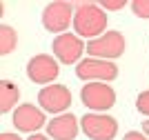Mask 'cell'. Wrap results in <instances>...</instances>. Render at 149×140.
<instances>
[{"instance_id": "obj_6", "label": "cell", "mask_w": 149, "mask_h": 140, "mask_svg": "<svg viewBox=\"0 0 149 140\" xmlns=\"http://www.w3.org/2000/svg\"><path fill=\"white\" fill-rule=\"evenodd\" d=\"M76 76L85 82H111L118 78V67L111 60L85 58L76 65Z\"/></svg>"}, {"instance_id": "obj_10", "label": "cell", "mask_w": 149, "mask_h": 140, "mask_svg": "<svg viewBox=\"0 0 149 140\" xmlns=\"http://www.w3.org/2000/svg\"><path fill=\"white\" fill-rule=\"evenodd\" d=\"M11 122L18 131H25V134H38V129L47 125V114H45L38 104H18L16 111L11 116Z\"/></svg>"}, {"instance_id": "obj_19", "label": "cell", "mask_w": 149, "mask_h": 140, "mask_svg": "<svg viewBox=\"0 0 149 140\" xmlns=\"http://www.w3.org/2000/svg\"><path fill=\"white\" fill-rule=\"evenodd\" d=\"M27 140H51L49 136H42V134H33V136H29Z\"/></svg>"}, {"instance_id": "obj_9", "label": "cell", "mask_w": 149, "mask_h": 140, "mask_svg": "<svg viewBox=\"0 0 149 140\" xmlns=\"http://www.w3.org/2000/svg\"><path fill=\"white\" fill-rule=\"evenodd\" d=\"M51 49H54V56H56L58 62L74 65V62H80V56L87 51V45L76 33H60V36L54 38Z\"/></svg>"}, {"instance_id": "obj_8", "label": "cell", "mask_w": 149, "mask_h": 140, "mask_svg": "<svg viewBox=\"0 0 149 140\" xmlns=\"http://www.w3.org/2000/svg\"><path fill=\"white\" fill-rule=\"evenodd\" d=\"M38 104L45 114H54V116L67 114V109L71 107V91L65 85L42 87L38 93Z\"/></svg>"}, {"instance_id": "obj_2", "label": "cell", "mask_w": 149, "mask_h": 140, "mask_svg": "<svg viewBox=\"0 0 149 140\" xmlns=\"http://www.w3.org/2000/svg\"><path fill=\"white\" fill-rule=\"evenodd\" d=\"M127 40L120 31H105L100 38L87 42V54L89 58H100V60H116L125 54Z\"/></svg>"}, {"instance_id": "obj_5", "label": "cell", "mask_w": 149, "mask_h": 140, "mask_svg": "<svg viewBox=\"0 0 149 140\" xmlns=\"http://www.w3.org/2000/svg\"><path fill=\"white\" fill-rule=\"evenodd\" d=\"M80 129L89 140H113L118 134V120L107 114H85L80 118Z\"/></svg>"}, {"instance_id": "obj_12", "label": "cell", "mask_w": 149, "mask_h": 140, "mask_svg": "<svg viewBox=\"0 0 149 140\" xmlns=\"http://www.w3.org/2000/svg\"><path fill=\"white\" fill-rule=\"evenodd\" d=\"M18 98H20V89L11 80H0V114L16 111Z\"/></svg>"}, {"instance_id": "obj_18", "label": "cell", "mask_w": 149, "mask_h": 140, "mask_svg": "<svg viewBox=\"0 0 149 140\" xmlns=\"http://www.w3.org/2000/svg\"><path fill=\"white\" fill-rule=\"evenodd\" d=\"M0 140H22V138H20L16 131H2V134H0Z\"/></svg>"}, {"instance_id": "obj_11", "label": "cell", "mask_w": 149, "mask_h": 140, "mask_svg": "<svg viewBox=\"0 0 149 140\" xmlns=\"http://www.w3.org/2000/svg\"><path fill=\"white\" fill-rule=\"evenodd\" d=\"M80 131V120L74 114H60L47 122V136L51 140H76Z\"/></svg>"}, {"instance_id": "obj_14", "label": "cell", "mask_w": 149, "mask_h": 140, "mask_svg": "<svg viewBox=\"0 0 149 140\" xmlns=\"http://www.w3.org/2000/svg\"><path fill=\"white\" fill-rule=\"evenodd\" d=\"M131 11H134V16H138V18H149V0H134V2H129Z\"/></svg>"}, {"instance_id": "obj_13", "label": "cell", "mask_w": 149, "mask_h": 140, "mask_svg": "<svg viewBox=\"0 0 149 140\" xmlns=\"http://www.w3.org/2000/svg\"><path fill=\"white\" fill-rule=\"evenodd\" d=\"M18 45V33L9 24H0V56H9Z\"/></svg>"}, {"instance_id": "obj_17", "label": "cell", "mask_w": 149, "mask_h": 140, "mask_svg": "<svg viewBox=\"0 0 149 140\" xmlns=\"http://www.w3.org/2000/svg\"><path fill=\"white\" fill-rule=\"evenodd\" d=\"M123 140H149V138L143 134V131H127Z\"/></svg>"}, {"instance_id": "obj_3", "label": "cell", "mask_w": 149, "mask_h": 140, "mask_svg": "<svg viewBox=\"0 0 149 140\" xmlns=\"http://www.w3.org/2000/svg\"><path fill=\"white\" fill-rule=\"evenodd\" d=\"M80 100L93 114H105L116 104V91L109 82H87L80 89Z\"/></svg>"}, {"instance_id": "obj_7", "label": "cell", "mask_w": 149, "mask_h": 140, "mask_svg": "<svg viewBox=\"0 0 149 140\" xmlns=\"http://www.w3.org/2000/svg\"><path fill=\"white\" fill-rule=\"evenodd\" d=\"M58 73H60V65L54 56L38 54L33 58H29V62H27V78L36 85H47V87L54 85Z\"/></svg>"}, {"instance_id": "obj_4", "label": "cell", "mask_w": 149, "mask_h": 140, "mask_svg": "<svg viewBox=\"0 0 149 140\" xmlns=\"http://www.w3.org/2000/svg\"><path fill=\"white\" fill-rule=\"evenodd\" d=\"M74 13H76V5L71 2H49L42 9V27L51 33H67L69 24H74Z\"/></svg>"}, {"instance_id": "obj_1", "label": "cell", "mask_w": 149, "mask_h": 140, "mask_svg": "<svg viewBox=\"0 0 149 140\" xmlns=\"http://www.w3.org/2000/svg\"><path fill=\"white\" fill-rule=\"evenodd\" d=\"M107 11L100 2H78L74 13V33L80 38L96 40L107 31Z\"/></svg>"}, {"instance_id": "obj_16", "label": "cell", "mask_w": 149, "mask_h": 140, "mask_svg": "<svg viewBox=\"0 0 149 140\" xmlns=\"http://www.w3.org/2000/svg\"><path fill=\"white\" fill-rule=\"evenodd\" d=\"M125 5H127V0H105V2H100V7L105 11H116V9H123Z\"/></svg>"}, {"instance_id": "obj_15", "label": "cell", "mask_w": 149, "mask_h": 140, "mask_svg": "<svg viewBox=\"0 0 149 140\" xmlns=\"http://www.w3.org/2000/svg\"><path fill=\"white\" fill-rule=\"evenodd\" d=\"M136 109L140 111L143 116H149V91L138 93V98H136Z\"/></svg>"}, {"instance_id": "obj_20", "label": "cell", "mask_w": 149, "mask_h": 140, "mask_svg": "<svg viewBox=\"0 0 149 140\" xmlns=\"http://www.w3.org/2000/svg\"><path fill=\"white\" fill-rule=\"evenodd\" d=\"M143 134L149 138V120H145V122H143Z\"/></svg>"}]
</instances>
